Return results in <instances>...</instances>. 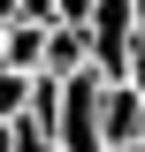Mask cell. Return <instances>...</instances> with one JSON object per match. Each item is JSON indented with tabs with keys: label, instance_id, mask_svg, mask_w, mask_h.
Segmentation results:
<instances>
[{
	"label": "cell",
	"instance_id": "7a4b0ae2",
	"mask_svg": "<svg viewBox=\"0 0 145 152\" xmlns=\"http://www.w3.org/2000/svg\"><path fill=\"white\" fill-rule=\"evenodd\" d=\"M92 53H84V31H69V23H54L46 31V61H38V76H54V84H69V76H84Z\"/></svg>",
	"mask_w": 145,
	"mask_h": 152
},
{
	"label": "cell",
	"instance_id": "3957f363",
	"mask_svg": "<svg viewBox=\"0 0 145 152\" xmlns=\"http://www.w3.org/2000/svg\"><path fill=\"white\" fill-rule=\"evenodd\" d=\"M46 31H54V23H8V31H0V69L38 76V61H46Z\"/></svg>",
	"mask_w": 145,
	"mask_h": 152
},
{
	"label": "cell",
	"instance_id": "30bf717a",
	"mask_svg": "<svg viewBox=\"0 0 145 152\" xmlns=\"http://www.w3.org/2000/svg\"><path fill=\"white\" fill-rule=\"evenodd\" d=\"M0 152H16V129H8V122H0Z\"/></svg>",
	"mask_w": 145,
	"mask_h": 152
},
{
	"label": "cell",
	"instance_id": "9c48e42d",
	"mask_svg": "<svg viewBox=\"0 0 145 152\" xmlns=\"http://www.w3.org/2000/svg\"><path fill=\"white\" fill-rule=\"evenodd\" d=\"M130 38L145 46V0H130Z\"/></svg>",
	"mask_w": 145,
	"mask_h": 152
},
{
	"label": "cell",
	"instance_id": "8fae6325",
	"mask_svg": "<svg viewBox=\"0 0 145 152\" xmlns=\"http://www.w3.org/2000/svg\"><path fill=\"white\" fill-rule=\"evenodd\" d=\"M130 152H145V145H130Z\"/></svg>",
	"mask_w": 145,
	"mask_h": 152
},
{
	"label": "cell",
	"instance_id": "52a82bcc",
	"mask_svg": "<svg viewBox=\"0 0 145 152\" xmlns=\"http://www.w3.org/2000/svg\"><path fill=\"white\" fill-rule=\"evenodd\" d=\"M23 8V23H54V0H16Z\"/></svg>",
	"mask_w": 145,
	"mask_h": 152
},
{
	"label": "cell",
	"instance_id": "6da1fadb",
	"mask_svg": "<svg viewBox=\"0 0 145 152\" xmlns=\"http://www.w3.org/2000/svg\"><path fill=\"white\" fill-rule=\"evenodd\" d=\"M99 137H107V152L145 145V99L130 91V84H107V91H99Z\"/></svg>",
	"mask_w": 145,
	"mask_h": 152
},
{
	"label": "cell",
	"instance_id": "277c9868",
	"mask_svg": "<svg viewBox=\"0 0 145 152\" xmlns=\"http://www.w3.org/2000/svg\"><path fill=\"white\" fill-rule=\"evenodd\" d=\"M23 114H31V76H23V69H0V122L16 129Z\"/></svg>",
	"mask_w": 145,
	"mask_h": 152
},
{
	"label": "cell",
	"instance_id": "8992f818",
	"mask_svg": "<svg viewBox=\"0 0 145 152\" xmlns=\"http://www.w3.org/2000/svg\"><path fill=\"white\" fill-rule=\"evenodd\" d=\"M16 152H61L46 129H31V122H16Z\"/></svg>",
	"mask_w": 145,
	"mask_h": 152
},
{
	"label": "cell",
	"instance_id": "5b68a950",
	"mask_svg": "<svg viewBox=\"0 0 145 152\" xmlns=\"http://www.w3.org/2000/svg\"><path fill=\"white\" fill-rule=\"evenodd\" d=\"M54 23H69V31H84V23H92V0H54Z\"/></svg>",
	"mask_w": 145,
	"mask_h": 152
},
{
	"label": "cell",
	"instance_id": "ba28073f",
	"mask_svg": "<svg viewBox=\"0 0 145 152\" xmlns=\"http://www.w3.org/2000/svg\"><path fill=\"white\" fill-rule=\"evenodd\" d=\"M122 84H130V91L145 99V46H138V53H130V76H122Z\"/></svg>",
	"mask_w": 145,
	"mask_h": 152
}]
</instances>
